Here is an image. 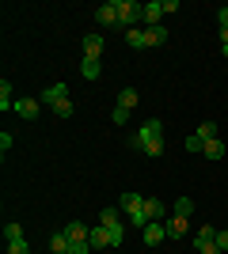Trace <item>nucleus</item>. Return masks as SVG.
<instances>
[{
	"label": "nucleus",
	"instance_id": "nucleus-1",
	"mask_svg": "<svg viewBox=\"0 0 228 254\" xmlns=\"http://www.w3.org/2000/svg\"><path fill=\"white\" fill-rule=\"evenodd\" d=\"M137 23H145V4H137V0H118V27L122 31H133Z\"/></svg>",
	"mask_w": 228,
	"mask_h": 254
},
{
	"label": "nucleus",
	"instance_id": "nucleus-2",
	"mask_svg": "<svg viewBox=\"0 0 228 254\" xmlns=\"http://www.w3.org/2000/svg\"><path fill=\"white\" fill-rule=\"evenodd\" d=\"M167 11H179V0H149L145 4V27H160Z\"/></svg>",
	"mask_w": 228,
	"mask_h": 254
},
{
	"label": "nucleus",
	"instance_id": "nucleus-3",
	"mask_svg": "<svg viewBox=\"0 0 228 254\" xmlns=\"http://www.w3.org/2000/svg\"><path fill=\"white\" fill-rule=\"evenodd\" d=\"M95 19H99V27H118V0H107V4H99Z\"/></svg>",
	"mask_w": 228,
	"mask_h": 254
},
{
	"label": "nucleus",
	"instance_id": "nucleus-4",
	"mask_svg": "<svg viewBox=\"0 0 228 254\" xmlns=\"http://www.w3.org/2000/svg\"><path fill=\"white\" fill-rule=\"evenodd\" d=\"M145 216H149V224H156V220L163 224L167 209H163V201H160V197H145Z\"/></svg>",
	"mask_w": 228,
	"mask_h": 254
},
{
	"label": "nucleus",
	"instance_id": "nucleus-5",
	"mask_svg": "<svg viewBox=\"0 0 228 254\" xmlns=\"http://www.w3.org/2000/svg\"><path fill=\"white\" fill-rule=\"evenodd\" d=\"M163 239H167V224L156 220V224H149V228H145V243H149V247H160Z\"/></svg>",
	"mask_w": 228,
	"mask_h": 254
},
{
	"label": "nucleus",
	"instance_id": "nucleus-6",
	"mask_svg": "<svg viewBox=\"0 0 228 254\" xmlns=\"http://www.w3.org/2000/svg\"><path fill=\"white\" fill-rule=\"evenodd\" d=\"M38 99H19V103H15V114L23 118V122H34V118H38Z\"/></svg>",
	"mask_w": 228,
	"mask_h": 254
},
{
	"label": "nucleus",
	"instance_id": "nucleus-7",
	"mask_svg": "<svg viewBox=\"0 0 228 254\" xmlns=\"http://www.w3.org/2000/svg\"><path fill=\"white\" fill-rule=\"evenodd\" d=\"M118 209L122 212H141L145 209V193H122V197H118Z\"/></svg>",
	"mask_w": 228,
	"mask_h": 254
},
{
	"label": "nucleus",
	"instance_id": "nucleus-8",
	"mask_svg": "<svg viewBox=\"0 0 228 254\" xmlns=\"http://www.w3.org/2000/svg\"><path fill=\"white\" fill-rule=\"evenodd\" d=\"M87 243H91V251H107V247H110V232L103 228V224H99V228H91Z\"/></svg>",
	"mask_w": 228,
	"mask_h": 254
},
{
	"label": "nucleus",
	"instance_id": "nucleus-9",
	"mask_svg": "<svg viewBox=\"0 0 228 254\" xmlns=\"http://www.w3.org/2000/svg\"><path fill=\"white\" fill-rule=\"evenodd\" d=\"M61 99H69V87L65 84H50L42 95H38V103H61Z\"/></svg>",
	"mask_w": 228,
	"mask_h": 254
},
{
	"label": "nucleus",
	"instance_id": "nucleus-10",
	"mask_svg": "<svg viewBox=\"0 0 228 254\" xmlns=\"http://www.w3.org/2000/svg\"><path fill=\"white\" fill-rule=\"evenodd\" d=\"M84 57H103V34H87L84 38Z\"/></svg>",
	"mask_w": 228,
	"mask_h": 254
},
{
	"label": "nucleus",
	"instance_id": "nucleus-11",
	"mask_svg": "<svg viewBox=\"0 0 228 254\" xmlns=\"http://www.w3.org/2000/svg\"><path fill=\"white\" fill-rule=\"evenodd\" d=\"M186 228H190V220H186V216H171V220H167V239H183Z\"/></svg>",
	"mask_w": 228,
	"mask_h": 254
},
{
	"label": "nucleus",
	"instance_id": "nucleus-12",
	"mask_svg": "<svg viewBox=\"0 0 228 254\" xmlns=\"http://www.w3.org/2000/svg\"><path fill=\"white\" fill-rule=\"evenodd\" d=\"M65 235H69V243H84L87 235H91V228H87V224H69Z\"/></svg>",
	"mask_w": 228,
	"mask_h": 254
},
{
	"label": "nucleus",
	"instance_id": "nucleus-13",
	"mask_svg": "<svg viewBox=\"0 0 228 254\" xmlns=\"http://www.w3.org/2000/svg\"><path fill=\"white\" fill-rule=\"evenodd\" d=\"M126 42H130V50H145V46H149V38H145V27H133V31H126Z\"/></svg>",
	"mask_w": 228,
	"mask_h": 254
},
{
	"label": "nucleus",
	"instance_id": "nucleus-14",
	"mask_svg": "<svg viewBox=\"0 0 228 254\" xmlns=\"http://www.w3.org/2000/svg\"><path fill=\"white\" fill-rule=\"evenodd\" d=\"M213 235H217V228H213V224L198 228V235H194V247H198V251H202V247H209V243H213Z\"/></svg>",
	"mask_w": 228,
	"mask_h": 254
},
{
	"label": "nucleus",
	"instance_id": "nucleus-15",
	"mask_svg": "<svg viewBox=\"0 0 228 254\" xmlns=\"http://www.w3.org/2000/svg\"><path fill=\"white\" fill-rule=\"evenodd\" d=\"M80 72H84V80H99V72H103V64H99L95 57H84V64H80Z\"/></svg>",
	"mask_w": 228,
	"mask_h": 254
},
{
	"label": "nucleus",
	"instance_id": "nucleus-16",
	"mask_svg": "<svg viewBox=\"0 0 228 254\" xmlns=\"http://www.w3.org/2000/svg\"><path fill=\"white\" fill-rule=\"evenodd\" d=\"M118 106L122 110H133V106H137V87H122L118 91Z\"/></svg>",
	"mask_w": 228,
	"mask_h": 254
},
{
	"label": "nucleus",
	"instance_id": "nucleus-17",
	"mask_svg": "<svg viewBox=\"0 0 228 254\" xmlns=\"http://www.w3.org/2000/svg\"><path fill=\"white\" fill-rule=\"evenodd\" d=\"M145 38H149V46H163L167 42V31L163 27H145Z\"/></svg>",
	"mask_w": 228,
	"mask_h": 254
},
{
	"label": "nucleus",
	"instance_id": "nucleus-18",
	"mask_svg": "<svg viewBox=\"0 0 228 254\" xmlns=\"http://www.w3.org/2000/svg\"><path fill=\"white\" fill-rule=\"evenodd\" d=\"M50 251H54V254H69V235L65 232L50 235Z\"/></svg>",
	"mask_w": 228,
	"mask_h": 254
},
{
	"label": "nucleus",
	"instance_id": "nucleus-19",
	"mask_svg": "<svg viewBox=\"0 0 228 254\" xmlns=\"http://www.w3.org/2000/svg\"><path fill=\"white\" fill-rule=\"evenodd\" d=\"M202 156H209V159H221V156H225V144H221V137H217V140H206Z\"/></svg>",
	"mask_w": 228,
	"mask_h": 254
},
{
	"label": "nucleus",
	"instance_id": "nucleus-20",
	"mask_svg": "<svg viewBox=\"0 0 228 254\" xmlns=\"http://www.w3.org/2000/svg\"><path fill=\"white\" fill-rule=\"evenodd\" d=\"M54 114L57 118H73L76 114V103H73V99H61V103H54Z\"/></svg>",
	"mask_w": 228,
	"mask_h": 254
},
{
	"label": "nucleus",
	"instance_id": "nucleus-21",
	"mask_svg": "<svg viewBox=\"0 0 228 254\" xmlns=\"http://www.w3.org/2000/svg\"><path fill=\"white\" fill-rule=\"evenodd\" d=\"M198 137L202 140H217L221 133H217V122H202V126H198Z\"/></svg>",
	"mask_w": 228,
	"mask_h": 254
},
{
	"label": "nucleus",
	"instance_id": "nucleus-22",
	"mask_svg": "<svg viewBox=\"0 0 228 254\" xmlns=\"http://www.w3.org/2000/svg\"><path fill=\"white\" fill-rule=\"evenodd\" d=\"M190 212H194V201H190V197H179V201H175V212H171V216H186V220H190Z\"/></svg>",
	"mask_w": 228,
	"mask_h": 254
},
{
	"label": "nucleus",
	"instance_id": "nucleus-23",
	"mask_svg": "<svg viewBox=\"0 0 228 254\" xmlns=\"http://www.w3.org/2000/svg\"><path fill=\"white\" fill-rule=\"evenodd\" d=\"M23 239V224H4V243H15Z\"/></svg>",
	"mask_w": 228,
	"mask_h": 254
},
{
	"label": "nucleus",
	"instance_id": "nucleus-24",
	"mask_svg": "<svg viewBox=\"0 0 228 254\" xmlns=\"http://www.w3.org/2000/svg\"><path fill=\"white\" fill-rule=\"evenodd\" d=\"M8 106H15V103H11V84H8V80H0V110H8Z\"/></svg>",
	"mask_w": 228,
	"mask_h": 254
},
{
	"label": "nucleus",
	"instance_id": "nucleus-25",
	"mask_svg": "<svg viewBox=\"0 0 228 254\" xmlns=\"http://www.w3.org/2000/svg\"><path fill=\"white\" fill-rule=\"evenodd\" d=\"M99 224H103V228H114V224H122V220H118V209H103V212H99Z\"/></svg>",
	"mask_w": 228,
	"mask_h": 254
},
{
	"label": "nucleus",
	"instance_id": "nucleus-26",
	"mask_svg": "<svg viewBox=\"0 0 228 254\" xmlns=\"http://www.w3.org/2000/svg\"><path fill=\"white\" fill-rule=\"evenodd\" d=\"M110 232V247H122V239H126V224H114V228H107Z\"/></svg>",
	"mask_w": 228,
	"mask_h": 254
},
{
	"label": "nucleus",
	"instance_id": "nucleus-27",
	"mask_svg": "<svg viewBox=\"0 0 228 254\" xmlns=\"http://www.w3.org/2000/svg\"><path fill=\"white\" fill-rule=\"evenodd\" d=\"M145 156H163V137L149 140V144H145Z\"/></svg>",
	"mask_w": 228,
	"mask_h": 254
},
{
	"label": "nucleus",
	"instance_id": "nucleus-28",
	"mask_svg": "<svg viewBox=\"0 0 228 254\" xmlns=\"http://www.w3.org/2000/svg\"><path fill=\"white\" fill-rule=\"evenodd\" d=\"M206 148V140L198 137V133H190V137H186V152H202Z\"/></svg>",
	"mask_w": 228,
	"mask_h": 254
},
{
	"label": "nucleus",
	"instance_id": "nucleus-29",
	"mask_svg": "<svg viewBox=\"0 0 228 254\" xmlns=\"http://www.w3.org/2000/svg\"><path fill=\"white\" fill-rule=\"evenodd\" d=\"M8 254H31V247H27V239H15V243H8Z\"/></svg>",
	"mask_w": 228,
	"mask_h": 254
},
{
	"label": "nucleus",
	"instance_id": "nucleus-30",
	"mask_svg": "<svg viewBox=\"0 0 228 254\" xmlns=\"http://www.w3.org/2000/svg\"><path fill=\"white\" fill-rule=\"evenodd\" d=\"M126 118H130V110H122V106H114V114H110V122H114V126H126Z\"/></svg>",
	"mask_w": 228,
	"mask_h": 254
},
{
	"label": "nucleus",
	"instance_id": "nucleus-31",
	"mask_svg": "<svg viewBox=\"0 0 228 254\" xmlns=\"http://www.w3.org/2000/svg\"><path fill=\"white\" fill-rule=\"evenodd\" d=\"M87 251H91V243H87V239H84V243H69V254H87Z\"/></svg>",
	"mask_w": 228,
	"mask_h": 254
},
{
	"label": "nucleus",
	"instance_id": "nucleus-32",
	"mask_svg": "<svg viewBox=\"0 0 228 254\" xmlns=\"http://www.w3.org/2000/svg\"><path fill=\"white\" fill-rule=\"evenodd\" d=\"M213 243H217L221 251H228V228H225V232H217V235H213Z\"/></svg>",
	"mask_w": 228,
	"mask_h": 254
},
{
	"label": "nucleus",
	"instance_id": "nucleus-33",
	"mask_svg": "<svg viewBox=\"0 0 228 254\" xmlns=\"http://www.w3.org/2000/svg\"><path fill=\"white\" fill-rule=\"evenodd\" d=\"M11 144H15V137H11V133H0V152H8Z\"/></svg>",
	"mask_w": 228,
	"mask_h": 254
},
{
	"label": "nucleus",
	"instance_id": "nucleus-34",
	"mask_svg": "<svg viewBox=\"0 0 228 254\" xmlns=\"http://www.w3.org/2000/svg\"><path fill=\"white\" fill-rule=\"evenodd\" d=\"M217 23H221V31H228V8L217 11Z\"/></svg>",
	"mask_w": 228,
	"mask_h": 254
},
{
	"label": "nucleus",
	"instance_id": "nucleus-35",
	"mask_svg": "<svg viewBox=\"0 0 228 254\" xmlns=\"http://www.w3.org/2000/svg\"><path fill=\"white\" fill-rule=\"evenodd\" d=\"M198 254H221V247H217V243H209V247H202Z\"/></svg>",
	"mask_w": 228,
	"mask_h": 254
},
{
	"label": "nucleus",
	"instance_id": "nucleus-36",
	"mask_svg": "<svg viewBox=\"0 0 228 254\" xmlns=\"http://www.w3.org/2000/svg\"><path fill=\"white\" fill-rule=\"evenodd\" d=\"M225 8H228V4H225Z\"/></svg>",
	"mask_w": 228,
	"mask_h": 254
}]
</instances>
